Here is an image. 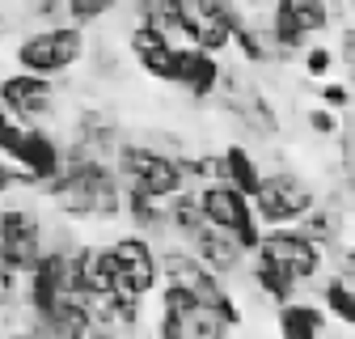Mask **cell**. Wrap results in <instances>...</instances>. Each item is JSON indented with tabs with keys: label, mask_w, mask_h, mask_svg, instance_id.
<instances>
[{
	"label": "cell",
	"mask_w": 355,
	"mask_h": 339,
	"mask_svg": "<svg viewBox=\"0 0 355 339\" xmlns=\"http://www.w3.org/2000/svg\"><path fill=\"white\" fill-rule=\"evenodd\" d=\"M17 191H30L26 170H21L17 161H9V157H0V199H9V195H17Z\"/></svg>",
	"instance_id": "obj_30"
},
{
	"label": "cell",
	"mask_w": 355,
	"mask_h": 339,
	"mask_svg": "<svg viewBox=\"0 0 355 339\" xmlns=\"http://www.w3.org/2000/svg\"><path fill=\"white\" fill-rule=\"evenodd\" d=\"M318 102H322V106H330V110H338V115H347V110H351V102H355V85H351V81H322Z\"/></svg>",
	"instance_id": "obj_29"
},
{
	"label": "cell",
	"mask_w": 355,
	"mask_h": 339,
	"mask_svg": "<svg viewBox=\"0 0 355 339\" xmlns=\"http://www.w3.org/2000/svg\"><path fill=\"white\" fill-rule=\"evenodd\" d=\"M26 132H30V123H21L17 115H9L5 106H0V157H17V149H21V140H26Z\"/></svg>",
	"instance_id": "obj_27"
},
{
	"label": "cell",
	"mask_w": 355,
	"mask_h": 339,
	"mask_svg": "<svg viewBox=\"0 0 355 339\" xmlns=\"http://www.w3.org/2000/svg\"><path fill=\"white\" fill-rule=\"evenodd\" d=\"M123 136L127 132H123L119 115L110 106H102V102H85L68 119V144L94 153V157H106V161H114V149L123 144Z\"/></svg>",
	"instance_id": "obj_10"
},
{
	"label": "cell",
	"mask_w": 355,
	"mask_h": 339,
	"mask_svg": "<svg viewBox=\"0 0 355 339\" xmlns=\"http://www.w3.org/2000/svg\"><path fill=\"white\" fill-rule=\"evenodd\" d=\"M225 81V64L216 60V51L199 47V42H178V64H173V90H182L191 102H211Z\"/></svg>",
	"instance_id": "obj_12"
},
{
	"label": "cell",
	"mask_w": 355,
	"mask_h": 339,
	"mask_svg": "<svg viewBox=\"0 0 355 339\" xmlns=\"http://www.w3.org/2000/svg\"><path fill=\"white\" fill-rule=\"evenodd\" d=\"M334 64H338V51L326 47V42H309V47L300 51V68H304V76H313V81H330Z\"/></svg>",
	"instance_id": "obj_25"
},
{
	"label": "cell",
	"mask_w": 355,
	"mask_h": 339,
	"mask_svg": "<svg viewBox=\"0 0 355 339\" xmlns=\"http://www.w3.org/2000/svg\"><path fill=\"white\" fill-rule=\"evenodd\" d=\"M254 254L266 259V263H275V267H284L300 284H313L322 276V263H326V246L313 242L300 225H271V229H262V242H258Z\"/></svg>",
	"instance_id": "obj_5"
},
{
	"label": "cell",
	"mask_w": 355,
	"mask_h": 339,
	"mask_svg": "<svg viewBox=\"0 0 355 339\" xmlns=\"http://www.w3.org/2000/svg\"><path fill=\"white\" fill-rule=\"evenodd\" d=\"M64 85L55 76H38L26 68H13L0 76V106L9 115H17L21 123H51L60 115Z\"/></svg>",
	"instance_id": "obj_6"
},
{
	"label": "cell",
	"mask_w": 355,
	"mask_h": 339,
	"mask_svg": "<svg viewBox=\"0 0 355 339\" xmlns=\"http://www.w3.org/2000/svg\"><path fill=\"white\" fill-rule=\"evenodd\" d=\"M338 272H355V242L338 246Z\"/></svg>",
	"instance_id": "obj_31"
},
{
	"label": "cell",
	"mask_w": 355,
	"mask_h": 339,
	"mask_svg": "<svg viewBox=\"0 0 355 339\" xmlns=\"http://www.w3.org/2000/svg\"><path fill=\"white\" fill-rule=\"evenodd\" d=\"M220 157H225V183H233V187H241L245 195H258V187H262V179H266V170L258 165V157L245 149V144H225L220 149Z\"/></svg>",
	"instance_id": "obj_21"
},
{
	"label": "cell",
	"mask_w": 355,
	"mask_h": 339,
	"mask_svg": "<svg viewBox=\"0 0 355 339\" xmlns=\"http://www.w3.org/2000/svg\"><path fill=\"white\" fill-rule=\"evenodd\" d=\"M80 292L89 301L119 292V259L110 242H85L80 246Z\"/></svg>",
	"instance_id": "obj_15"
},
{
	"label": "cell",
	"mask_w": 355,
	"mask_h": 339,
	"mask_svg": "<svg viewBox=\"0 0 355 339\" xmlns=\"http://www.w3.org/2000/svg\"><path fill=\"white\" fill-rule=\"evenodd\" d=\"M245 276H250V284L258 288V297H262V301H271V306H284V301H292V297L300 292V280H292L284 267H275V263L258 259V254L250 259Z\"/></svg>",
	"instance_id": "obj_19"
},
{
	"label": "cell",
	"mask_w": 355,
	"mask_h": 339,
	"mask_svg": "<svg viewBox=\"0 0 355 339\" xmlns=\"http://www.w3.org/2000/svg\"><path fill=\"white\" fill-rule=\"evenodd\" d=\"M207 225V212H203V199H199V187H182L178 195H169V233L178 242H187Z\"/></svg>",
	"instance_id": "obj_20"
},
{
	"label": "cell",
	"mask_w": 355,
	"mask_h": 339,
	"mask_svg": "<svg viewBox=\"0 0 355 339\" xmlns=\"http://www.w3.org/2000/svg\"><path fill=\"white\" fill-rule=\"evenodd\" d=\"M68 5V22H76V26H98V22H106L110 13H119V5L123 0H64Z\"/></svg>",
	"instance_id": "obj_24"
},
{
	"label": "cell",
	"mask_w": 355,
	"mask_h": 339,
	"mask_svg": "<svg viewBox=\"0 0 355 339\" xmlns=\"http://www.w3.org/2000/svg\"><path fill=\"white\" fill-rule=\"evenodd\" d=\"M0 76H5V64H0Z\"/></svg>",
	"instance_id": "obj_35"
},
{
	"label": "cell",
	"mask_w": 355,
	"mask_h": 339,
	"mask_svg": "<svg viewBox=\"0 0 355 339\" xmlns=\"http://www.w3.org/2000/svg\"><path fill=\"white\" fill-rule=\"evenodd\" d=\"M42 199L72 225H114V221H123L127 191H123L114 161L94 157L64 140V174L51 187H42Z\"/></svg>",
	"instance_id": "obj_1"
},
{
	"label": "cell",
	"mask_w": 355,
	"mask_h": 339,
	"mask_svg": "<svg viewBox=\"0 0 355 339\" xmlns=\"http://www.w3.org/2000/svg\"><path fill=\"white\" fill-rule=\"evenodd\" d=\"M347 13H351V22H355V0H347Z\"/></svg>",
	"instance_id": "obj_33"
},
{
	"label": "cell",
	"mask_w": 355,
	"mask_h": 339,
	"mask_svg": "<svg viewBox=\"0 0 355 339\" xmlns=\"http://www.w3.org/2000/svg\"><path fill=\"white\" fill-rule=\"evenodd\" d=\"M347 217H351V212L338 204V199H318L313 208H309L304 212V217L296 221L309 238H313V242H322L330 254H338V246H343V233H347Z\"/></svg>",
	"instance_id": "obj_16"
},
{
	"label": "cell",
	"mask_w": 355,
	"mask_h": 339,
	"mask_svg": "<svg viewBox=\"0 0 355 339\" xmlns=\"http://www.w3.org/2000/svg\"><path fill=\"white\" fill-rule=\"evenodd\" d=\"M89 60V34L76 22H60V26H30L26 34L13 38V64L38 76H72L80 64Z\"/></svg>",
	"instance_id": "obj_2"
},
{
	"label": "cell",
	"mask_w": 355,
	"mask_h": 339,
	"mask_svg": "<svg viewBox=\"0 0 355 339\" xmlns=\"http://www.w3.org/2000/svg\"><path fill=\"white\" fill-rule=\"evenodd\" d=\"M123 191H127V187H123ZM123 221H127V229L165 242V229H169V199H157V195H148V191H127V199H123Z\"/></svg>",
	"instance_id": "obj_18"
},
{
	"label": "cell",
	"mask_w": 355,
	"mask_h": 339,
	"mask_svg": "<svg viewBox=\"0 0 355 339\" xmlns=\"http://www.w3.org/2000/svg\"><path fill=\"white\" fill-rule=\"evenodd\" d=\"M326 326H330V310L326 306H313V301H284V306H275V331L279 335H288V339H318V335H326Z\"/></svg>",
	"instance_id": "obj_17"
},
{
	"label": "cell",
	"mask_w": 355,
	"mask_h": 339,
	"mask_svg": "<svg viewBox=\"0 0 355 339\" xmlns=\"http://www.w3.org/2000/svg\"><path fill=\"white\" fill-rule=\"evenodd\" d=\"M131 13L161 26L165 34L182 38V17H178V0H131Z\"/></svg>",
	"instance_id": "obj_23"
},
{
	"label": "cell",
	"mask_w": 355,
	"mask_h": 339,
	"mask_svg": "<svg viewBox=\"0 0 355 339\" xmlns=\"http://www.w3.org/2000/svg\"><path fill=\"white\" fill-rule=\"evenodd\" d=\"M304 127H309L313 136H322V140H334V136H338V127H343V115L318 102L313 110H304Z\"/></svg>",
	"instance_id": "obj_28"
},
{
	"label": "cell",
	"mask_w": 355,
	"mask_h": 339,
	"mask_svg": "<svg viewBox=\"0 0 355 339\" xmlns=\"http://www.w3.org/2000/svg\"><path fill=\"white\" fill-rule=\"evenodd\" d=\"M191 250L199 254L211 272L229 276V280H233V276H245V267H250V259H254V254L237 242V233L220 229V225H203V229L191 238Z\"/></svg>",
	"instance_id": "obj_13"
},
{
	"label": "cell",
	"mask_w": 355,
	"mask_h": 339,
	"mask_svg": "<svg viewBox=\"0 0 355 339\" xmlns=\"http://www.w3.org/2000/svg\"><path fill=\"white\" fill-rule=\"evenodd\" d=\"M318 204V191L309 179H300L296 170H266V179L254 195L258 208V221L271 229V225H296L309 208Z\"/></svg>",
	"instance_id": "obj_7"
},
{
	"label": "cell",
	"mask_w": 355,
	"mask_h": 339,
	"mask_svg": "<svg viewBox=\"0 0 355 339\" xmlns=\"http://www.w3.org/2000/svg\"><path fill=\"white\" fill-rule=\"evenodd\" d=\"M322 306L330 310V318L334 322H343V326H351L355 331V284L347 280V276H330L326 284H322Z\"/></svg>",
	"instance_id": "obj_22"
},
{
	"label": "cell",
	"mask_w": 355,
	"mask_h": 339,
	"mask_svg": "<svg viewBox=\"0 0 355 339\" xmlns=\"http://www.w3.org/2000/svg\"><path fill=\"white\" fill-rule=\"evenodd\" d=\"M123 42H127V56L136 60V68L148 81L173 85V64H178V42H173V34H165L161 26H153V22H144V17L131 13V22L123 30Z\"/></svg>",
	"instance_id": "obj_9"
},
{
	"label": "cell",
	"mask_w": 355,
	"mask_h": 339,
	"mask_svg": "<svg viewBox=\"0 0 355 339\" xmlns=\"http://www.w3.org/2000/svg\"><path fill=\"white\" fill-rule=\"evenodd\" d=\"M114 170L127 191H148L157 199H169L182 187H195L187 179V165H182V153H169L153 140H131L123 136V144L114 149Z\"/></svg>",
	"instance_id": "obj_3"
},
{
	"label": "cell",
	"mask_w": 355,
	"mask_h": 339,
	"mask_svg": "<svg viewBox=\"0 0 355 339\" xmlns=\"http://www.w3.org/2000/svg\"><path fill=\"white\" fill-rule=\"evenodd\" d=\"M292 9H296V17L304 22L309 38H318V34H326V30L334 26V13H330V0H292Z\"/></svg>",
	"instance_id": "obj_26"
},
{
	"label": "cell",
	"mask_w": 355,
	"mask_h": 339,
	"mask_svg": "<svg viewBox=\"0 0 355 339\" xmlns=\"http://www.w3.org/2000/svg\"><path fill=\"white\" fill-rule=\"evenodd\" d=\"M338 276H347V280H351V284H355V272H338Z\"/></svg>",
	"instance_id": "obj_34"
},
{
	"label": "cell",
	"mask_w": 355,
	"mask_h": 339,
	"mask_svg": "<svg viewBox=\"0 0 355 339\" xmlns=\"http://www.w3.org/2000/svg\"><path fill=\"white\" fill-rule=\"evenodd\" d=\"M262 30H266V42H271V60H279V64L296 60V56L309 47V30H304V22L296 17L292 0H275V5L266 9Z\"/></svg>",
	"instance_id": "obj_14"
},
{
	"label": "cell",
	"mask_w": 355,
	"mask_h": 339,
	"mask_svg": "<svg viewBox=\"0 0 355 339\" xmlns=\"http://www.w3.org/2000/svg\"><path fill=\"white\" fill-rule=\"evenodd\" d=\"M5 26H9V17H5V13H0V38H5Z\"/></svg>",
	"instance_id": "obj_32"
},
{
	"label": "cell",
	"mask_w": 355,
	"mask_h": 339,
	"mask_svg": "<svg viewBox=\"0 0 355 339\" xmlns=\"http://www.w3.org/2000/svg\"><path fill=\"white\" fill-rule=\"evenodd\" d=\"M21 170H26V183L34 195H42V187H51L60 174H64V140L51 132L47 123H30V132L13 157Z\"/></svg>",
	"instance_id": "obj_11"
},
{
	"label": "cell",
	"mask_w": 355,
	"mask_h": 339,
	"mask_svg": "<svg viewBox=\"0 0 355 339\" xmlns=\"http://www.w3.org/2000/svg\"><path fill=\"white\" fill-rule=\"evenodd\" d=\"M51 238V204L26 191V199H5L0 204V246L17 272H30L38 254L47 250Z\"/></svg>",
	"instance_id": "obj_4"
},
{
	"label": "cell",
	"mask_w": 355,
	"mask_h": 339,
	"mask_svg": "<svg viewBox=\"0 0 355 339\" xmlns=\"http://www.w3.org/2000/svg\"><path fill=\"white\" fill-rule=\"evenodd\" d=\"M114 259H119V292L127 297H157L161 288V250L148 233L127 229L119 238H110Z\"/></svg>",
	"instance_id": "obj_8"
}]
</instances>
